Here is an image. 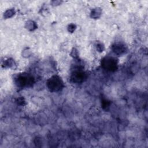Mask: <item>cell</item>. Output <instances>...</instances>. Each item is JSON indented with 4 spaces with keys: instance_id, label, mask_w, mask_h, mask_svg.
Wrapping results in <instances>:
<instances>
[{
    "instance_id": "6da1fadb",
    "label": "cell",
    "mask_w": 148,
    "mask_h": 148,
    "mask_svg": "<svg viewBox=\"0 0 148 148\" xmlns=\"http://www.w3.org/2000/svg\"><path fill=\"white\" fill-rule=\"evenodd\" d=\"M48 87L51 91H58L62 87V83L57 76H53L49 79L47 83Z\"/></svg>"
},
{
    "instance_id": "3957f363",
    "label": "cell",
    "mask_w": 148,
    "mask_h": 148,
    "mask_svg": "<svg viewBox=\"0 0 148 148\" xmlns=\"http://www.w3.org/2000/svg\"><path fill=\"white\" fill-rule=\"evenodd\" d=\"M84 78V73L80 71H75L72 75V79L74 82H82Z\"/></svg>"
},
{
    "instance_id": "7a4b0ae2",
    "label": "cell",
    "mask_w": 148,
    "mask_h": 148,
    "mask_svg": "<svg viewBox=\"0 0 148 148\" xmlns=\"http://www.w3.org/2000/svg\"><path fill=\"white\" fill-rule=\"evenodd\" d=\"M102 65L103 67L108 70L112 71L116 69L117 63L116 60L113 58H106L103 60Z\"/></svg>"
},
{
    "instance_id": "277c9868",
    "label": "cell",
    "mask_w": 148,
    "mask_h": 148,
    "mask_svg": "<svg viewBox=\"0 0 148 148\" xmlns=\"http://www.w3.org/2000/svg\"><path fill=\"white\" fill-rule=\"evenodd\" d=\"M125 47L124 46H123L122 45H116L114 46H113V51L115 53L120 54L123 53L125 51Z\"/></svg>"
}]
</instances>
